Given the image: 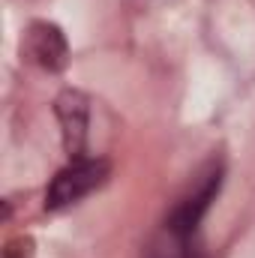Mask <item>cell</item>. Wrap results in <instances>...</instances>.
<instances>
[{"label": "cell", "mask_w": 255, "mask_h": 258, "mask_svg": "<svg viewBox=\"0 0 255 258\" xmlns=\"http://www.w3.org/2000/svg\"><path fill=\"white\" fill-rule=\"evenodd\" d=\"M108 171H111V165L102 156L69 159V165H63L54 174L51 186L45 189V210H63L69 204L81 201L84 195H90L108 180Z\"/></svg>", "instance_id": "obj_1"}, {"label": "cell", "mask_w": 255, "mask_h": 258, "mask_svg": "<svg viewBox=\"0 0 255 258\" xmlns=\"http://www.w3.org/2000/svg\"><path fill=\"white\" fill-rule=\"evenodd\" d=\"M219 186H222V165L219 162H210L204 168L201 180L195 183V189L189 195H183L171 207V213L165 216L162 225L171 228V231H177V234H198V225H201L204 213L210 210L213 198L219 195Z\"/></svg>", "instance_id": "obj_2"}, {"label": "cell", "mask_w": 255, "mask_h": 258, "mask_svg": "<svg viewBox=\"0 0 255 258\" xmlns=\"http://www.w3.org/2000/svg\"><path fill=\"white\" fill-rule=\"evenodd\" d=\"M21 51L27 54L30 63L48 72H60L69 63V42L63 30L51 21H33L21 39Z\"/></svg>", "instance_id": "obj_3"}, {"label": "cell", "mask_w": 255, "mask_h": 258, "mask_svg": "<svg viewBox=\"0 0 255 258\" xmlns=\"http://www.w3.org/2000/svg\"><path fill=\"white\" fill-rule=\"evenodd\" d=\"M54 114L63 129V147L69 159L84 156V144H87V129H90V99L87 93L69 87L54 99Z\"/></svg>", "instance_id": "obj_4"}, {"label": "cell", "mask_w": 255, "mask_h": 258, "mask_svg": "<svg viewBox=\"0 0 255 258\" xmlns=\"http://www.w3.org/2000/svg\"><path fill=\"white\" fill-rule=\"evenodd\" d=\"M144 258H207L198 234H177L171 228H159L156 237L147 243Z\"/></svg>", "instance_id": "obj_5"}]
</instances>
